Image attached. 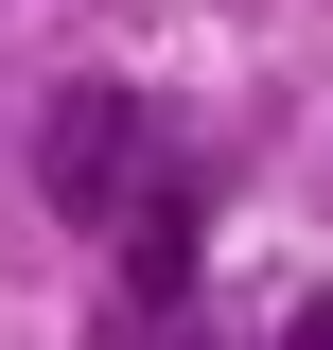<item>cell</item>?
<instances>
[{"label":"cell","mask_w":333,"mask_h":350,"mask_svg":"<svg viewBox=\"0 0 333 350\" xmlns=\"http://www.w3.org/2000/svg\"><path fill=\"white\" fill-rule=\"evenodd\" d=\"M36 193H53L71 228H140V211H158V123H140V88H53Z\"/></svg>","instance_id":"6da1fadb"},{"label":"cell","mask_w":333,"mask_h":350,"mask_svg":"<svg viewBox=\"0 0 333 350\" xmlns=\"http://www.w3.org/2000/svg\"><path fill=\"white\" fill-rule=\"evenodd\" d=\"M281 350H333V298H298V315H281Z\"/></svg>","instance_id":"7a4b0ae2"}]
</instances>
